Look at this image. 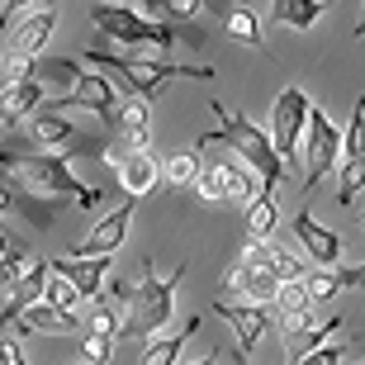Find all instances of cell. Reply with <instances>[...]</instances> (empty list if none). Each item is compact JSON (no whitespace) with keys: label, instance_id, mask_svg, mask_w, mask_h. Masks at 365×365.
Listing matches in <instances>:
<instances>
[{"label":"cell","instance_id":"52a82bcc","mask_svg":"<svg viewBox=\"0 0 365 365\" xmlns=\"http://www.w3.org/2000/svg\"><path fill=\"white\" fill-rule=\"evenodd\" d=\"M309 109H313V100L304 95V86H284V91L275 95L271 143H275L284 166H299V143H304V128H309Z\"/></svg>","mask_w":365,"mask_h":365},{"label":"cell","instance_id":"f35d334b","mask_svg":"<svg viewBox=\"0 0 365 365\" xmlns=\"http://www.w3.org/2000/svg\"><path fill=\"white\" fill-rule=\"evenodd\" d=\"M166 14H176V19H195V14L204 10V0H162Z\"/></svg>","mask_w":365,"mask_h":365},{"label":"cell","instance_id":"5bb4252c","mask_svg":"<svg viewBox=\"0 0 365 365\" xmlns=\"http://www.w3.org/2000/svg\"><path fill=\"white\" fill-rule=\"evenodd\" d=\"M24 133H29V143H34V148H43V152H67L71 143H81L76 123L62 119V114H57V109H48V105H38V114H29V119H24Z\"/></svg>","mask_w":365,"mask_h":365},{"label":"cell","instance_id":"83f0119b","mask_svg":"<svg viewBox=\"0 0 365 365\" xmlns=\"http://www.w3.org/2000/svg\"><path fill=\"white\" fill-rule=\"evenodd\" d=\"M361 190H365V157L337 162V204H341V209H346V204H351Z\"/></svg>","mask_w":365,"mask_h":365},{"label":"cell","instance_id":"4fadbf2b","mask_svg":"<svg viewBox=\"0 0 365 365\" xmlns=\"http://www.w3.org/2000/svg\"><path fill=\"white\" fill-rule=\"evenodd\" d=\"M114 171H119V185L128 200H148L152 190L162 185V162H157V152H119L114 157Z\"/></svg>","mask_w":365,"mask_h":365},{"label":"cell","instance_id":"9c48e42d","mask_svg":"<svg viewBox=\"0 0 365 365\" xmlns=\"http://www.w3.org/2000/svg\"><path fill=\"white\" fill-rule=\"evenodd\" d=\"M214 313H218V318H228V327L237 332V351L261 346L266 332H271V323H275L271 304H247V299H228V294L214 299Z\"/></svg>","mask_w":365,"mask_h":365},{"label":"cell","instance_id":"7402d4cb","mask_svg":"<svg viewBox=\"0 0 365 365\" xmlns=\"http://www.w3.org/2000/svg\"><path fill=\"white\" fill-rule=\"evenodd\" d=\"M223 289H237L247 304H271L275 289H280V280H275L271 266H232V275H228Z\"/></svg>","mask_w":365,"mask_h":365},{"label":"cell","instance_id":"d4e9b609","mask_svg":"<svg viewBox=\"0 0 365 365\" xmlns=\"http://www.w3.org/2000/svg\"><path fill=\"white\" fill-rule=\"evenodd\" d=\"M275 223H280V204H275V195H266V190H261L257 200L247 204V237L271 242V237H275Z\"/></svg>","mask_w":365,"mask_h":365},{"label":"cell","instance_id":"7dc6e473","mask_svg":"<svg viewBox=\"0 0 365 365\" xmlns=\"http://www.w3.org/2000/svg\"><path fill=\"white\" fill-rule=\"evenodd\" d=\"M356 38H365V19H361V24H356Z\"/></svg>","mask_w":365,"mask_h":365},{"label":"cell","instance_id":"1f68e13d","mask_svg":"<svg viewBox=\"0 0 365 365\" xmlns=\"http://www.w3.org/2000/svg\"><path fill=\"white\" fill-rule=\"evenodd\" d=\"M29 261H34V257H24V252H19V247H10V252H5V257H0V294H10L14 284L24 280Z\"/></svg>","mask_w":365,"mask_h":365},{"label":"cell","instance_id":"e575fe53","mask_svg":"<svg viewBox=\"0 0 365 365\" xmlns=\"http://www.w3.org/2000/svg\"><path fill=\"white\" fill-rule=\"evenodd\" d=\"M109 356H114V341L109 337H100V332H86L81 337V361L86 365H105Z\"/></svg>","mask_w":365,"mask_h":365},{"label":"cell","instance_id":"e0dca14e","mask_svg":"<svg viewBox=\"0 0 365 365\" xmlns=\"http://www.w3.org/2000/svg\"><path fill=\"white\" fill-rule=\"evenodd\" d=\"M48 280H53V261H29V271H24V280L14 284L10 289V299H5V309H0V327H10L14 318H19V313L24 309H34V304H38L43 299V289H48Z\"/></svg>","mask_w":365,"mask_h":365},{"label":"cell","instance_id":"f1b7e54d","mask_svg":"<svg viewBox=\"0 0 365 365\" xmlns=\"http://www.w3.org/2000/svg\"><path fill=\"white\" fill-rule=\"evenodd\" d=\"M304 289H309L313 304H327L332 294H341V280H337V266H313L304 275Z\"/></svg>","mask_w":365,"mask_h":365},{"label":"cell","instance_id":"2e32d148","mask_svg":"<svg viewBox=\"0 0 365 365\" xmlns=\"http://www.w3.org/2000/svg\"><path fill=\"white\" fill-rule=\"evenodd\" d=\"M294 237L304 242V252H309L313 266H337V261H341V232H332L327 223H318L309 209H299V218H294Z\"/></svg>","mask_w":365,"mask_h":365},{"label":"cell","instance_id":"ab89813d","mask_svg":"<svg viewBox=\"0 0 365 365\" xmlns=\"http://www.w3.org/2000/svg\"><path fill=\"white\" fill-rule=\"evenodd\" d=\"M34 5H38V0H5V5H0V34H5V29H10V19H14V14L34 10Z\"/></svg>","mask_w":365,"mask_h":365},{"label":"cell","instance_id":"7a4b0ae2","mask_svg":"<svg viewBox=\"0 0 365 365\" xmlns=\"http://www.w3.org/2000/svg\"><path fill=\"white\" fill-rule=\"evenodd\" d=\"M209 109L218 114V128L200 138V148H209V143H228V148L237 152V162H242L247 171L261 180V190H266V195H275V185H284V171H289V166L280 162V152H275L271 133H266V128H257L247 114H237V109H228V105H209Z\"/></svg>","mask_w":365,"mask_h":365},{"label":"cell","instance_id":"681fc988","mask_svg":"<svg viewBox=\"0 0 365 365\" xmlns=\"http://www.w3.org/2000/svg\"><path fill=\"white\" fill-rule=\"evenodd\" d=\"M323 5H327V0H323Z\"/></svg>","mask_w":365,"mask_h":365},{"label":"cell","instance_id":"6da1fadb","mask_svg":"<svg viewBox=\"0 0 365 365\" xmlns=\"http://www.w3.org/2000/svg\"><path fill=\"white\" fill-rule=\"evenodd\" d=\"M81 148H67V152H14V148H0V171L14 180V185H24L29 195H38V200H57V204H81V209H95V190H86L81 180L71 176L67 157Z\"/></svg>","mask_w":365,"mask_h":365},{"label":"cell","instance_id":"4dcf8cb0","mask_svg":"<svg viewBox=\"0 0 365 365\" xmlns=\"http://www.w3.org/2000/svg\"><path fill=\"white\" fill-rule=\"evenodd\" d=\"M275 309H280V318L284 313H304V309H318L309 299V289H304V280H280V289H275V299H271Z\"/></svg>","mask_w":365,"mask_h":365},{"label":"cell","instance_id":"9a60e30c","mask_svg":"<svg viewBox=\"0 0 365 365\" xmlns=\"http://www.w3.org/2000/svg\"><path fill=\"white\" fill-rule=\"evenodd\" d=\"M204 5L218 14V24L228 29V38H232V43H242V48H266L261 19H257V10H252L247 0H204Z\"/></svg>","mask_w":365,"mask_h":365},{"label":"cell","instance_id":"bcb514c9","mask_svg":"<svg viewBox=\"0 0 365 365\" xmlns=\"http://www.w3.org/2000/svg\"><path fill=\"white\" fill-rule=\"evenodd\" d=\"M218 361V356H200V361H195V365H214Z\"/></svg>","mask_w":365,"mask_h":365},{"label":"cell","instance_id":"cb8c5ba5","mask_svg":"<svg viewBox=\"0 0 365 365\" xmlns=\"http://www.w3.org/2000/svg\"><path fill=\"white\" fill-rule=\"evenodd\" d=\"M323 19V0H271V24H284V29H313Z\"/></svg>","mask_w":365,"mask_h":365},{"label":"cell","instance_id":"f546056e","mask_svg":"<svg viewBox=\"0 0 365 365\" xmlns=\"http://www.w3.org/2000/svg\"><path fill=\"white\" fill-rule=\"evenodd\" d=\"M351 157H365V95L356 100L351 123H346V133H341V162H351Z\"/></svg>","mask_w":365,"mask_h":365},{"label":"cell","instance_id":"ee69618b","mask_svg":"<svg viewBox=\"0 0 365 365\" xmlns=\"http://www.w3.org/2000/svg\"><path fill=\"white\" fill-rule=\"evenodd\" d=\"M232 365H252V361H247V351H232Z\"/></svg>","mask_w":365,"mask_h":365},{"label":"cell","instance_id":"30bf717a","mask_svg":"<svg viewBox=\"0 0 365 365\" xmlns=\"http://www.w3.org/2000/svg\"><path fill=\"white\" fill-rule=\"evenodd\" d=\"M195 190H200L209 204H223V200H247V204H252V200L261 195V180L252 176L242 162H237V166L218 162V166H204V171H200Z\"/></svg>","mask_w":365,"mask_h":365},{"label":"cell","instance_id":"b9f144b4","mask_svg":"<svg viewBox=\"0 0 365 365\" xmlns=\"http://www.w3.org/2000/svg\"><path fill=\"white\" fill-rule=\"evenodd\" d=\"M337 280H341V289H365V261L351 266V271H337Z\"/></svg>","mask_w":365,"mask_h":365},{"label":"cell","instance_id":"d6a6232c","mask_svg":"<svg viewBox=\"0 0 365 365\" xmlns=\"http://www.w3.org/2000/svg\"><path fill=\"white\" fill-rule=\"evenodd\" d=\"M271 271H275V280H304V261L289 252V247H271Z\"/></svg>","mask_w":365,"mask_h":365},{"label":"cell","instance_id":"c3c4849f","mask_svg":"<svg viewBox=\"0 0 365 365\" xmlns=\"http://www.w3.org/2000/svg\"><path fill=\"white\" fill-rule=\"evenodd\" d=\"M0 5H5V0H0Z\"/></svg>","mask_w":365,"mask_h":365},{"label":"cell","instance_id":"44dd1931","mask_svg":"<svg viewBox=\"0 0 365 365\" xmlns=\"http://www.w3.org/2000/svg\"><path fill=\"white\" fill-rule=\"evenodd\" d=\"M114 133H123L128 152H148L152 148V105H148V100L128 95L123 109H119V128H114Z\"/></svg>","mask_w":365,"mask_h":365},{"label":"cell","instance_id":"d6986e66","mask_svg":"<svg viewBox=\"0 0 365 365\" xmlns=\"http://www.w3.org/2000/svg\"><path fill=\"white\" fill-rule=\"evenodd\" d=\"M38 105H43V81H38V76L5 86V91H0V128L24 123L29 114H38Z\"/></svg>","mask_w":365,"mask_h":365},{"label":"cell","instance_id":"60d3db41","mask_svg":"<svg viewBox=\"0 0 365 365\" xmlns=\"http://www.w3.org/2000/svg\"><path fill=\"white\" fill-rule=\"evenodd\" d=\"M0 365H24V346L14 337H0Z\"/></svg>","mask_w":365,"mask_h":365},{"label":"cell","instance_id":"8d00e7d4","mask_svg":"<svg viewBox=\"0 0 365 365\" xmlns=\"http://www.w3.org/2000/svg\"><path fill=\"white\" fill-rule=\"evenodd\" d=\"M237 266H271V242H257V237H247L242 261H237Z\"/></svg>","mask_w":365,"mask_h":365},{"label":"cell","instance_id":"8fae6325","mask_svg":"<svg viewBox=\"0 0 365 365\" xmlns=\"http://www.w3.org/2000/svg\"><path fill=\"white\" fill-rule=\"evenodd\" d=\"M133 214H138V200H128V195H123V204L114 209V214L100 218V223L86 232L81 242H71V257H114V252L123 247V237H128Z\"/></svg>","mask_w":365,"mask_h":365},{"label":"cell","instance_id":"3957f363","mask_svg":"<svg viewBox=\"0 0 365 365\" xmlns=\"http://www.w3.org/2000/svg\"><path fill=\"white\" fill-rule=\"evenodd\" d=\"M86 62L91 67H105L114 71L123 81V91L138 95V100H157V95L166 91L171 81H180V76H190V81H214V67H176V62H166V57H152V53H123V48H91L86 53Z\"/></svg>","mask_w":365,"mask_h":365},{"label":"cell","instance_id":"7bdbcfd3","mask_svg":"<svg viewBox=\"0 0 365 365\" xmlns=\"http://www.w3.org/2000/svg\"><path fill=\"white\" fill-rule=\"evenodd\" d=\"M10 209H14V195H10L5 185H0V214H10Z\"/></svg>","mask_w":365,"mask_h":365},{"label":"cell","instance_id":"603a6c76","mask_svg":"<svg viewBox=\"0 0 365 365\" xmlns=\"http://www.w3.org/2000/svg\"><path fill=\"white\" fill-rule=\"evenodd\" d=\"M332 332H341V318H327V323H313V327H294V332H284V365L304 361L309 351H318Z\"/></svg>","mask_w":365,"mask_h":365},{"label":"cell","instance_id":"7c38bea8","mask_svg":"<svg viewBox=\"0 0 365 365\" xmlns=\"http://www.w3.org/2000/svg\"><path fill=\"white\" fill-rule=\"evenodd\" d=\"M109 266H114V257H71V252L62 261H53V271L67 284H76V294H81L86 304H100L105 280H109Z\"/></svg>","mask_w":365,"mask_h":365},{"label":"cell","instance_id":"74e56055","mask_svg":"<svg viewBox=\"0 0 365 365\" xmlns=\"http://www.w3.org/2000/svg\"><path fill=\"white\" fill-rule=\"evenodd\" d=\"M294 365H341V346H337V341H323L318 351H309L304 361H294Z\"/></svg>","mask_w":365,"mask_h":365},{"label":"cell","instance_id":"ac0fdd59","mask_svg":"<svg viewBox=\"0 0 365 365\" xmlns=\"http://www.w3.org/2000/svg\"><path fill=\"white\" fill-rule=\"evenodd\" d=\"M53 29H57V10L53 5H34V10L19 19V29H14V38H10V53L14 57H43V48H48V38H53Z\"/></svg>","mask_w":365,"mask_h":365},{"label":"cell","instance_id":"f6af8a7d","mask_svg":"<svg viewBox=\"0 0 365 365\" xmlns=\"http://www.w3.org/2000/svg\"><path fill=\"white\" fill-rule=\"evenodd\" d=\"M5 252H10V237H5V232H0V257H5Z\"/></svg>","mask_w":365,"mask_h":365},{"label":"cell","instance_id":"484cf974","mask_svg":"<svg viewBox=\"0 0 365 365\" xmlns=\"http://www.w3.org/2000/svg\"><path fill=\"white\" fill-rule=\"evenodd\" d=\"M200 171H204V162H200V152H195V148H190V152H176V157H166V162H162V185L190 190L195 180H200Z\"/></svg>","mask_w":365,"mask_h":365},{"label":"cell","instance_id":"ba28073f","mask_svg":"<svg viewBox=\"0 0 365 365\" xmlns=\"http://www.w3.org/2000/svg\"><path fill=\"white\" fill-rule=\"evenodd\" d=\"M48 109H91L100 123H109V128H119V109L123 100L114 95V86H109V76H100V71H76V81L67 86V95L62 100H53Z\"/></svg>","mask_w":365,"mask_h":365},{"label":"cell","instance_id":"8992f818","mask_svg":"<svg viewBox=\"0 0 365 365\" xmlns=\"http://www.w3.org/2000/svg\"><path fill=\"white\" fill-rule=\"evenodd\" d=\"M341 162V128L327 119L323 109L313 105L309 109V128H304V148H299V171H304V200L313 195V185L327 176V171H337Z\"/></svg>","mask_w":365,"mask_h":365},{"label":"cell","instance_id":"ffe728a7","mask_svg":"<svg viewBox=\"0 0 365 365\" xmlns=\"http://www.w3.org/2000/svg\"><path fill=\"white\" fill-rule=\"evenodd\" d=\"M14 327L24 337H34V332H76L81 327V313H67V309H57V304H48V299H38L34 309H24L14 318Z\"/></svg>","mask_w":365,"mask_h":365},{"label":"cell","instance_id":"4316f807","mask_svg":"<svg viewBox=\"0 0 365 365\" xmlns=\"http://www.w3.org/2000/svg\"><path fill=\"white\" fill-rule=\"evenodd\" d=\"M190 332H195V323H190L185 332H171V337H152L148 346H143V361H138V365H176Z\"/></svg>","mask_w":365,"mask_h":365},{"label":"cell","instance_id":"5b68a950","mask_svg":"<svg viewBox=\"0 0 365 365\" xmlns=\"http://www.w3.org/2000/svg\"><path fill=\"white\" fill-rule=\"evenodd\" d=\"M91 24L105 34V38H114L123 48V53H152L162 57L171 43H176V29L162 24V19H143L138 10H128V5H95L91 10Z\"/></svg>","mask_w":365,"mask_h":365},{"label":"cell","instance_id":"d590c367","mask_svg":"<svg viewBox=\"0 0 365 365\" xmlns=\"http://www.w3.org/2000/svg\"><path fill=\"white\" fill-rule=\"evenodd\" d=\"M34 62H38V57H14V53H10V62H5V67H0V86L29 81V76H34Z\"/></svg>","mask_w":365,"mask_h":365},{"label":"cell","instance_id":"277c9868","mask_svg":"<svg viewBox=\"0 0 365 365\" xmlns=\"http://www.w3.org/2000/svg\"><path fill=\"white\" fill-rule=\"evenodd\" d=\"M185 275H190V261H180L176 271H166V275H157L148 261L143 280L128 294V304H133V337H152V332H166L176 323V289Z\"/></svg>","mask_w":365,"mask_h":365},{"label":"cell","instance_id":"836d02e7","mask_svg":"<svg viewBox=\"0 0 365 365\" xmlns=\"http://www.w3.org/2000/svg\"><path fill=\"white\" fill-rule=\"evenodd\" d=\"M43 299H48V304H57V309H67V313H76V304H81L76 284H67L57 271H53V280H48V289H43Z\"/></svg>","mask_w":365,"mask_h":365}]
</instances>
